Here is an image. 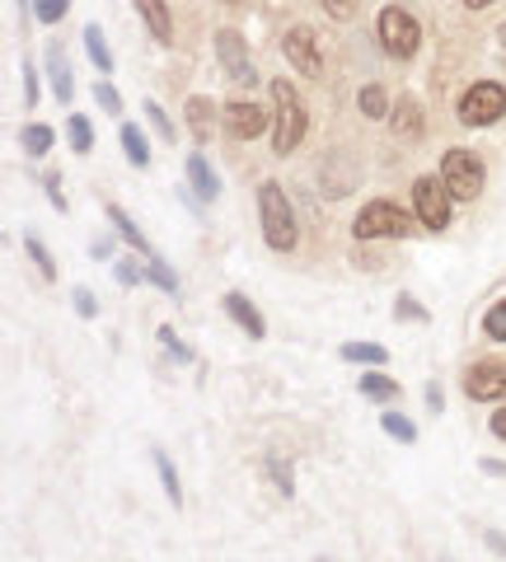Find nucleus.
Masks as SVG:
<instances>
[{"instance_id": "obj_1", "label": "nucleus", "mask_w": 506, "mask_h": 562, "mask_svg": "<svg viewBox=\"0 0 506 562\" xmlns=\"http://www.w3.org/2000/svg\"><path fill=\"white\" fill-rule=\"evenodd\" d=\"M258 221H263V240H267V248H277V254H291L296 240H300L296 211H291L287 193H281V183H273V179L258 187Z\"/></svg>"}, {"instance_id": "obj_2", "label": "nucleus", "mask_w": 506, "mask_h": 562, "mask_svg": "<svg viewBox=\"0 0 506 562\" xmlns=\"http://www.w3.org/2000/svg\"><path fill=\"white\" fill-rule=\"evenodd\" d=\"M273 103H277V136H273V150L277 155H291L300 140H305V103H300V94L291 81H273Z\"/></svg>"}, {"instance_id": "obj_3", "label": "nucleus", "mask_w": 506, "mask_h": 562, "mask_svg": "<svg viewBox=\"0 0 506 562\" xmlns=\"http://www.w3.org/2000/svg\"><path fill=\"white\" fill-rule=\"evenodd\" d=\"M413 230H418L413 216L403 207H394V201H371V207H361V216L352 221L357 240H408Z\"/></svg>"}, {"instance_id": "obj_4", "label": "nucleus", "mask_w": 506, "mask_h": 562, "mask_svg": "<svg viewBox=\"0 0 506 562\" xmlns=\"http://www.w3.org/2000/svg\"><path fill=\"white\" fill-rule=\"evenodd\" d=\"M380 47L394 57V61H408L422 47V28H418V20L408 10H399V5H389V10H380Z\"/></svg>"}, {"instance_id": "obj_5", "label": "nucleus", "mask_w": 506, "mask_h": 562, "mask_svg": "<svg viewBox=\"0 0 506 562\" xmlns=\"http://www.w3.org/2000/svg\"><path fill=\"white\" fill-rule=\"evenodd\" d=\"M441 179H446L455 201H473L483 193V164L473 160V150H446V160H441Z\"/></svg>"}, {"instance_id": "obj_6", "label": "nucleus", "mask_w": 506, "mask_h": 562, "mask_svg": "<svg viewBox=\"0 0 506 562\" xmlns=\"http://www.w3.org/2000/svg\"><path fill=\"white\" fill-rule=\"evenodd\" d=\"M450 187H446V179H432V174H422L418 183H413V207H418V221L426 225V230H446L450 225Z\"/></svg>"}, {"instance_id": "obj_7", "label": "nucleus", "mask_w": 506, "mask_h": 562, "mask_svg": "<svg viewBox=\"0 0 506 562\" xmlns=\"http://www.w3.org/2000/svg\"><path fill=\"white\" fill-rule=\"evenodd\" d=\"M502 113H506V89L502 85L483 81V85L465 89V99H460V122L465 127H493Z\"/></svg>"}, {"instance_id": "obj_8", "label": "nucleus", "mask_w": 506, "mask_h": 562, "mask_svg": "<svg viewBox=\"0 0 506 562\" xmlns=\"http://www.w3.org/2000/svg\"><path fill=\"white\" fill-rule=\"evenodd\" d=\"M216 57H220V66H226V81L253 89L258 71H253V61H249V42L234 34V28H220V34H216Z\"/></svg>"}, {"instance_id": "obj_9", "label": "nucleus", "mask_w": 506, "mask_h": 562, "mask_svg": "<svg viewBox=\"0 0 506 562\" xmlns=\"http://www.w3.org/2000/svg\"><path fill=\"white\" fill-rule=\"evenodd\" d=\"M465 394L479 403H497L506 399V366L502 362H479L465 370Z\"/></svg>"}, {"instance_id": "obj_10", "label": "nucleus", "mask_w": 506, "mask_h": 562, "mask_svg": "<svg viewBox=\"0 0 506 562\" xmlns=\"http://www.w3.org/2000/svg\"><path fill=\"white\" fill-rule=\"evenodd\" d=\"M281 52H287V61H291L300 75H320V71H324V61H320V38H314L305 24H296L291 34L281 38Z\"/></svg>"}, {"instance_id": "obj_11", "label": "nucleus", "mask_w": 506, "mask_h": 562, "mask_svg": "<svg viewBox=\"0 0 506 562\" xmlns=\"http://www.w3.org/2000/svg\"><path fill=\"white\" fill-rule=\"evenodd\" d=\"M220 122H226V132L234 136V140H253L263 127H267V113L253 99H234V103H226L220 108Z\"/></svg>"}, {"instance_id": "obj_12", "label": "nucleus", "mask_w": 506, "mask_h": 562, "mask_svg": "<svg viewBox=\"0 0 506 562\" xmlns=\"http://www.w3.org/2000/svg\"><path fill=\"white\" fill-rule=\"evenodd\" d=\"M220 305H226V315H230L234 323H240L249 338H267V323H263V315H258V309H253V301H249V295L230 291V295H226V301H220Z\"/></svg>"}, {"instance_id": "obj_13", "label": "nucleus", "mask_w": 506, "mask_h": 562, "mask_svg": "<svg viewBox=\"0 0 506 562\" xmlns=\"http://www.w3.org/2000/svg\"><path fill=\"white\" fill-rule=\"evenodd\" d=\"M389 122H394V136L418 140V136H422V103L413 99V94H403L399 108H394V113H389Z\"/></svg>"}, {"instance_id": "obj_14", "label": "nucleus", "mask_w": 506, "mask_h": 562, "mask_svg": "<svg viewBox=\"0 0 506 562\" xmlns=\"http://www.w3.org/2000/svg\"><path fill=\"white\" fill-rule=\"evenodd\" d=\"M47 81H52V94L61 103H71L75 81H71V66H67V57H61V47H47Z\"/></svg>"}, {"instance_id": "obj_15", "label": "nucleus", "mask_w": 506, "mask_h": 562, "mask_svg": "<svg viewBox=\"0 0 506 562\" xmlns=\"http://www.w3.org/2000/svg\"><path fill=\"white\" fill-rule=\"evenodd\" d=\"M188 127H193V136H197V146H207L212 140V132H216V108H212V99H188Z\"/></svg>"}, {"instance_id": "obj_16", "label": "nucleus", "mask_w": 506, "mask_h": 562, "mask_svg": "<svg viewBox=\"0 0 506 562\" xmlns=\"http://www.w3.org/2000/svg\"><path fill=\"white\" fill-rule=\"evenodd\" d=\"M136 10H141V20H146L150 38H155V42H169V34H173V20H169L165 0H136Z\"/></svg>"}, {"instance_id": "obj_17", "label": "nucleus", "mask_w": 506, "mask_h": 562, "mask_svg": "<svg viewBox=\"0 0 506 562\" xmlns=\"http://www.w3.org/2000/svg\"><path fill=\"white\" fill-rule=\"evenodd\" d=\"M188 183H193V193H197V197H207V201L220 193V179L212 174V164L202 160V155H193V160H188Z\"/></svg>"}, {"instance_id": "obj_18", "label": "nucleus", "mask_w": 506, "mask_h": 562, "mask_svg": "<svg viewBox=\"0 0 506 562\" xmlns=\"http://www.w3.org/2000/svg\"><path fill=\"white\" fill-rule=\"evenodd\" d=\"M108 221H113V230L122 234L126 244H136V254H141V258H155V248L146 244V234H141V230L132 225V216H126L122 207H108Z\"/></svg>"}, {"instance_id": "obj_19", "label": "nucleus", "mask_w": 506, "mask_h": 562, "mask_svg": "<svg viewBox=\"0 0 506 562\" xmlns=\"http://www.w3.org/2000/svg\"><path fill=\"white\" fill-rule=\"evenodd\" d=\"M85 52L94 57L99 75H113V52H108V42H104V34H99V24H85Z\"/></svg>"}, {"instance_id": "obj_20", "label": "nucleus", "mask_w": 506, "mask_h": 562, "mask_svg": "<svg viewBox=\"0 0 506 562\" xmlns=\"http://www.w3.org/2000/svg\"><path fill=\"white\" fill-rule=\"evenodd\" d=\"M361 394L375 403H389V399H399V380H389V375H361Z\"/></svg>"}, {"instance_id": "obj_21", "label": "nucleus", "mask_w": 506, "mask_h": 562, "mask_svg": "<svg viewBox=\"0 0 506 562\" xmlns=\"http://www.w3.org/2000/svg\"><path fill=\"white\" fill-rule=\"evenodd\" d=\"M122 150H126V160H132L136 169H146V164H150V146H146V136H141L132 122L122 127Z\"/></svg>"}, {"instance_id": "obj_22", "label": "nucleus", "mask_w": 506, "mask_h": 562, "mask_svg": "<svg viewBox=\"0 0 506 562\" xmlns=\"http://www.w3.org/2000/svg\"><path fill=\"white\" fill-rule=\"evenodd\" d=\"M342 362H361V366H385V347H375V342H342Z\"/></svg>"}, {"instance_id": "obj_23", "label": "nucleus", "mask_w": 506, "mask_h": 562, "mask_svg": "<svg viewBox=\"0 0 506 562\" xmlns=\"http://www.w3.org/2000/svg\"><path fill=\"white\" fill-rule=\"evenodd\" d=\"M155 468H160L165 497H169L173 506H183V488H179V474H173V464H169V455H165V450H155Z\"/></svg>"}, {"instance_id": "obj_24", "label": "nucleus", "mask_w": 506, "mask_h": 562, "mask_svg": "<svg viewBox=\"0 0 506 562\" xmlns=\"http://www.w3.org/2000/svg\"><path fill=\"white\" fill-rule=\"evenodd\" d=\"M20 146H24L28 155H47V150H52V127H43V122L24 127V132H20Z\"/></svg>"}, {"instance_id": "obj_25", "label": "nucleus", "mask_w": 506, "mask_h": 562, "mask_svg": "<svg viewBox=\"0 0 506 562\" xmlns=\"http://www.w3.org/2000/svg\"><path fill=\"white\" fill-rule=\"evenodd\" d=\"M67 136H71V150H75V155H89V146H94V132H89V122H85L81 113H71V122H67Z\"/></svg>"}, {"instance_id": "obj_26", "label": "nucleus", "mask_w": 506, "mask_h": 562, "mask_svg": "<svg viewBox=\"0 0 506 562\" xmlns=\"http://www.w3.org/2000/svg\"><path fill=\"white\" fill-rule=\"evenodd\" d=\"M361 113H366V118H389V99H385V89H380V85H366V89H361Z\"/></svg>"}, {"instance_id": "obj_27", "label": "nucleus", "mask_w": 506, "mask_h": 562, "mask_svg": "<svg viewBox=\"0 0 506 562\" xmlns=\"http://www.w3.org/2000/svg\"><path fill=\"white\" fill-rule=\"evenodd\" d=\"M380 427H385L389 436H399L403 445H413V441H418V427H413V422H408L403 413H385V417H380Z\"/></svg>"}, {"instance_id": "obj_28", "label": "nucleus", "mask_w": 506, "mask_h": 562, "mask_svg": "<svg viewBox=\"0 0 506 562\" xmlns=\"http://www.w3.org/2000/svg\"><path fill=\"white\" fill-rule=\"evenodd\" d=\"M24 248H28V258L38 262L43 277H57V262H52V254H47V244L38 240V234H24Z\"/></svg>"}, {"instance_id": "obj_29", "label": "nucleus", "mask_w": 506, "mask_h": 562, "mask_svg": "<svg viewBox=\"0 0 506 562\" xmlns=\"http://www.w3.org/2000/svg\"><path fill=\"white\" fill-rule=\"evenodd\" d=\"M141 113L150 118V127L160 132V140H169V146H173V122H169V113H165V108L155 103V99H146V103H141Z\"/></svg>"}, {"instance_id": "obj_30", "label": "nucleus", "mask_w": 506, "mask_h": 562, "mask_svg": "<svg viewBox=\"0 0 506 562\" xmlns=\"http://www.w3.org/2000/svg\"><path fill=\"white\" fill-rule=\"evenodd\" d=\"M146 272H150V281H155V286H160L165 295H179V277H173L160 258H146Z\"/></svg>"}, {"instance_id": "obj_31", "label": "nucleus", "mask_w": 506, "mask_h": 562, "mask_svg": "<svg viewBox=\"0 0 506 562\" xmlns=\"http://www.w3.org/2000/svg\"><path fill=\"white\" fill-rule=\"evenodd\" d=\"M483 333L493 338V342H506V301H497L493 309H487V319H483Z\"/></svg>"}, {"instance_id": "obj_32", "label": "nucleus", "mask_w": 506, "mask_h": 562, "mask_svg": "<svg viewBox=\"0 0 506 562\" xmlns=\"http://www.w3.org/2000/svg\"><path fill=\"white\" fill-rule=\"evenodd\" d=\"M71 0H34V14H38V24H57L61 14H67Z\"/></svg>"}, {"instance_id": "obj_33", "label": "nucleus", "mask_w": 506, "mask_h": 562, "mask_svg": "<svg viewBox=\"0 0 506 562\" xmlns=\"http://www.w3.org/2000/svg\"><path fill=\"white\" fill-rule=\"evenodd\" d=\"M71 301H75V315H81V319H94V315H99V301H94V291H89V286H75V291H71Z\"/></svg>"}, {"instance_id": "obj_34", "label": "nucleus", "mask_w": 506, "mask_h": 562, "mask_svg": "<svg viewBox=\"0 0 506 562\" xmlns=\"http://www.w3.org/2000/svg\"><path fill=\"white\" fill-rule=\"evenodd\" d=\"M113 272H118V281H122V286H141V277H150V272H146V268H141V262H136V258H122V262H118V268H113Z\"/></svg>"}, {"instance_id": "obj_35", "label": "nucleus", "mask_w": 506, "mask_h": 562, "mask_svg": "<svg viewBox=\"0 0 506 562\" xmlns=\"http://www.w3.org/2000/svg\"><path fill=\"white\" fill-rule=\"evenodd\" d=\"M94 99H99V108H104V113H122V94L113 89V85H94Z\"/></svg>"}, {"instance_id": "obj_36", "label": "nucleus", "mask_w": 506, "mask_h": 562, "mask_svg": "<svg viewBox=\"0 0 506 562\" xmlns=\"http://www.w3.org/2000/svg\"><path fill=\"white\" fill-rule=\"evenodd\" d=\"M160 347H165V352L173 356V362H193V352H188V347H183V342H179V338H173V328H160Z\"/></svg>"}, {"instance_id": "obj_37", "label": "nucleus", "mask_w": 506, "mask_h": 562, "mask_svg": "<svg viewBox=\"0 0 506 562\" xmlns=\"http://www.w3.org/2000/svg\"><path fill=\"white\" fill-rule=\"evenodd\" d=\"M24 103H28V108L38 103V71L28 66V61H24Z\"/></svg>"}, {"instance_id": "obj_38", "label": "nucleus", "mask_w": 506, "mask_h": 562, "mask_svg": "<svg viewBox=\"0 0 506 562\" xmlns=\"http://www.w3.org/2000/svg\"><path fill=\"white\" fill-rule=\"evenodd\" d=\"M394 315H399V319H426V315H422V305H413V295H399Z\"/></svg>"}, {"instance_id": "obj_39", "label": "nucleus", "mask_w": 506, "mask_h": 562, "mask_svg": "<svg viewBox=\"0 0 506 562\" xmlns=\"http://www.w3.org/2000/svg\"><path fill=\"white\" fill-rule=\"evenodd\" d=\"M267 468H273L277 488H281V492H287V497H291V468H287V464H281V460H267Z\"/></svg>"}, {"instance_id": "obj_40", "label": "nucleus", "mask_w": 506, "mask_h": 562, "mask_svg": "<svg viewBox=\"0 0 506 562\" xmlns=\"http://www.w3.org/2000/svg\"><path fill=\"white\" fill-rule=\"evenodd\" d=\"M483 539H487V549H493V553H497V558L506 562V535H502V529H487Z\"/></svg>"}, {"instance_id": "obj_41", "label": "nucleus", "mask_w": 506, "mask_h": 562, "mask_svg": "<svg viewBox=\"0 0 506 562\" xmlns=\"http://www.w3.org/2000/svg\"><path fill=\"white\" fill-rule=\"evenodd\" d=\"M47 197H52L57 211H67V193H61V179H47Z\"/></svg>"}, {"instance_id": "obj_42", "label": "nucleus", "mask_w": 506, "mask_h": 562, "mask_svg": "<svg viewBox=\"0 0 506 562\" xmlns=\"http://www.w3.org/2000/svg\"><path fill=\"white\" fill-rule=\"evenodd\" d=\"M426 408H432V413L446 408V394H441V384H426Z\"/></svg>"}, {"instance_id": "obj_43", "label": "nucleus", "mask_w": 506, "mask_h": 562, "mask_svg": "<svg viewBox=\"0 0 506 562\" xmlns=\"http://www.w3.org/2000/svg\"><path fill=\"white\" fill-rule=\"evenodd\" d=\"M328 10H334L338 20H352V10H357V5H352V0H328Z\"/></svg>"}, {"instance_id": "obj_44", "label": "nucleus", "mask_w": 506, "mask_h": 562, "mask_svg": "<svg viewBox=\"0 0 506 562\" xmlns=\"http://www.w3.org/2000/svg\"><path fill=\"white\" fill-rule=\"evenodd\" d=\"M89 254H94V258H108V254H113V240H94Z\"/></svg>"}, {"instance_id": "obj_45", "label": "nucleus", "mask_w": 506, "mask_h": 562, "mask_svg": "<svg viewBox=\"0 0 506 562\" xmlns=\"http://www.w3.org/2000/svg\"><path fill=\"white\" fill-rule=\"evenodd\" d=\"M493 436H497V441H506V408L493 413Z\"/></svg>"}, {"instance_id": "obj_46", "label": "nucleus", "mask_w": 506, "mask_h": 562, "mask_svg": "<svg viewBox=\"0 0 506 562\" xmlns=\"http://www.w3.org/2000/svg\"><path fill=\"white\" fill-rule=\"evenodd\" d=\"M483 474H497V478H506V464H502V460H483Z\"/></svg>"}, {"instance_id": "obj_47", "label": "nucleus", "mask_w": 506, "mask_h": 562, "mask_svg": "<svg viewBox=\"0 0 506 562\" xmlns=\"http://www.w3.org/2000/svg\"><path fill=\"white\" fill-rule=\"evenodd\" d=\"M469 10H487V5H497V0H465Z\"/></svg>"}, {"instance_id": "obj_48", "label": "nucleus", "mask_w": 506, "mask_h": 562, "mask_svg": "<svg viewBox=\"0 0 506 562\" xmlns=\"http://www.w3.org/2000/svg\"><path fill=\"white\" fill-rule=\"evenodd\" d=\"M497 38H502V47H506V24H502V28H497Z\"/></svg>"}, {"instance_id": "obj_49", "label": "nucleus", "mask_w": 506, "mask_h": 562, "mask_svg": "<svg viewBox=\"0 0 506 562\" xmlns=\"http://www.w3.org/2000/svg\"><path fill=\"white\" fill-rule=\"evenodd\" d=\"M320 562H324V558H320Z\"/></svg>"}]
</instances>
